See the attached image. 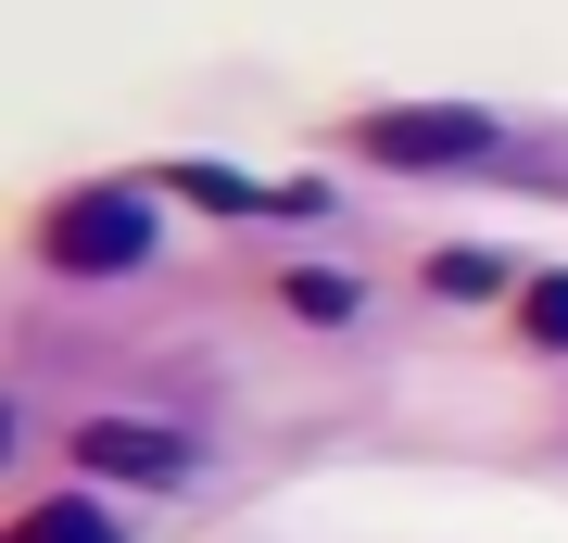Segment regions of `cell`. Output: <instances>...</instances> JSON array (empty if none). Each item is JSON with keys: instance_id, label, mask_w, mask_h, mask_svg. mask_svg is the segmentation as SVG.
Masks as SVG:
<instances>
[{"instance_id": "cell-1", "label": "cell", "mask_w": 568, "mask_h": 543, "mask_svg": "<svg viewBox=\"0 0 568 543\" xmlns=\"http://www.w3.org/2000/svg\"><path fill=\"white\" fill-rule=\"evenodd\" d=\"M342 140L366 164H405V178H467V164H506V114H480V101H379Z\"/></svg>"}, {"instance_id": "cell-2", "label": "cell", "mask_w": 568, "mask_h": 543, "mask_svg": "<svg viewBox=\"0 0 568 543\" xmlns=\"http://www.w3.org/2000/svg\"><path fill=\"white\" fill-rule=\"evenodd\" d=\"M140 253H152V190L140 178L63 190L51 215H39V265H63V279H126Z\"/></svg>"}, {"instance_id": "cell-3", "label": "cell", "mask_w": 568, "mask_h": 543, "mask_svg": "<svg viewBox=\"0 0 568 543\" xmlns=\"http://www.w3.org/2000/svg\"><path fill=\"white\" fill-rule=\"evenodd\" d=\"M77 467H89V481H126V493H164V481H190V443L152 430V418H89L77 430Z\"/></svg>"}, {"instance_id": "cell-4", "label": "cell", "mask_w": 568, "mask_h": 543, "mask_svg": "<svg viewBox=\"0 0 568 543\" xmlns=\"http://www.w3.org/2000/svg\"><path fill=\"white\" fill-rule=\"evenodd\" d=\"M278 303H291L304 329H354V316H366V279H342V265H291Z\"/></svg>"}, {"instance_id": "cell-5", "label": "cell", "mask_w": 568, "mask_h": 543, "mask_svg": "<svg viewBox=\"0 0 568 543\" xmlns=\"http://www.w3.org/2000/svg\"><path fill=\"white\" fill-rule=\"evenodd\" d=\"M0 543H126V531H114L89 493H51V505H26V519L0 531Z\"/></svg>"}, {"instance_id": "cell-6", "label": "cell", "mask_w": 568, "mask_h": 543, "mask_svg": "<svg viewBox=\"0 0 568 543\" xmlns=\"http://www.w3.org/2000/svg\"><path fill=\"white\" fill-rule=\"evenodd\" d=\"M518 342H530V354H568V265L518 279Z\"/></svg>"}, {"instance_id": "cell-7", "label": "cell", "mask_w": 568, "mask_h": 543, "mask_svg": "<svg viewBox=\"0 0 568 543\" xmlns=\"http://www.w3.org/2000/svg\"><path fill=\"white\" fill-rule=\"evenodd\" d=\"M417 279H429V291H443V303H493V291H518V279H506V265H493V253H467V241H455V253H429V265H417Z\"/></svg>"}]
</instances>
